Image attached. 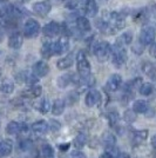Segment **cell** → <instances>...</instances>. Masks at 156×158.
<instances>
[{
    "mask_svg": "<svg viewBox=\"0 0 156 158\" xmlns=\"http://www.w3.org/2000/svg\"><path fill=\"white\" fill-rule=\"evenodd\" d=\"M140 93L142 94V96H150L153 91H154V86L151 85L150 83H144L142 85L140 86Z\"/></svg>",
    "mask_w": 156,
    "mask_h": 158,
    "instance_id": "cell-33",
    "label": "cell"
},
{
    "mask_svg": "<svg viewBox=\"0 0 156 158\" xmlns=\"http://www.w3.org/2000/svg\"><path fill=\"white\" fill-rule=\"evenodd\" d=\"M41 56L46 59H48L52 56H54L52 50V43H46V44L42 45V47H41Z\"/></svg>",
    "mask_w": 156,
    "mask_h": 158,
    "instance_id": "cell-31",
    "label": "cell"
},
{
    "mask_svg": "<svg viewBox=\"0 0 156 158\" xmlns=\"http://www.w3.org/2000/svg\"><path fill=\"white\" fill-rule=\"evenodd\" d=\"M13 150V143L10 139H4L0 142V156L2 157H7L12 153Z\"/></svg>",
    "mask_w": 156,
    "mask_h": 158,
    "instance_id": "cell-15",
    "label": "cell"
},
{
    "mask_svg": "<svg viewBox=\"0 0 156 158\" xmlns=\"http://www.w3.org/2000/svg\"><path fill=\"white\" fill-rule=\"evenodd\" d=\"M108 122H109V125L113 126V127H115V126L119 124V122H120V116H119V113L115 111L109 112V114H108Z\"/></svg>",
    "mask_w": 156,
    "mask_h": 158,
    "instance_id": "cell-34",
    "label": "cell"
},
{
    "mask_svg": "<svg viewBox=\"0 0 156 158\" xmlns=\"http://www.w3.org/2000/svg\"><path fill=\"white\" fill-rule=\"evenodd\" d=\"M76 26L80 32H89L91 31V23L86 17H79L76 19Z\"/></svg>",
    "mask_w": 156,
    "mask_h": 158,
    "instance_id": "cell-23",
    "label": "cell"
},
{
    "mask_svg": "<svg viewBox=\"0 0 156 158\" xmlns=\"http://www.w3.org/2000/svg\"><path fill=\"white\" fill-rule=\"evenodd\" d=\"M19 149L24 152L32 151L33 149H34L33 142L31 140V139H22V140L19 143Z\"/></svg>",
    "mask_w": 156,
    "mask_h": 158,
    "instance_id": "cell-32",
    "label": "cell"
},
{
    "mask_svg": "<svg viewBox=\"0 0 156 158\" xmlns=\"http://www.w3.org/2000/svg\"><path fill=\"white\" fill-rule=\"evenodd\" d=\"M99 11V7L95 2V0H87L86 1V5H85V12L87 15H89L91 18L95 17L96 13Z\"/></svg>",
    "mask_w": 156,
    "mask_h": 158,
    "instance_id": "cell-20",
    "label": "cell"
},
{
    "mask_svg": "<svg viewBox=\"0 0 156 158\" xmlns=\"http://www.w3.org/2000/svg\"><path fill=\"white\" fill-rule=\"evenodd\" d=\"M73 61H74V54L69 53L66 57H64L62 59L58 60L57 66H58V69H60V70H67V69H69L73 65Z\"/></svg>",
    "mask_w": 156,
    "mask_h": 158,
    "instance_id": "cell-18",
    "label": "cell"
},
{
    "mask_svg": "<svg viewBox=\"0 0 156 158\" xmlns=\"http://www.w3.org/2000/svg\"><path fill=\"white\" fill-rule=\"evenodd\" d=\"M40 155L42 158H52L54 156V150L49 144H44L40 149Z\"/></svg>",
    "mask_w": 156,
    "mask_h": 158,
    "instance_id": "cell-29",
    "label": "cell"
},
{
    "mask_svg": "<svg viewBox=\"0 0 156 158\" xmlns=\"http://www.w3.org/2000/svg\"><path fill=\"white\" fill-rule=\"evenodd\" d=\"M6 133L10 136H14L20 133V123L18 122H10L6 126Z\"/></svg>",
    "mask_w": 156,
    "mask_h": 158,
    "instance_id": "cell-28",
    "label": "cell"
},
{
    "mask_svg": "<svg viewBox=\"0 0 156 158\" xmlns=\"http://www.w3.org/2000/svg\"><path fill=\"white\" fill-rule=\"evenodd\" d=\"M32 70H33V74L39 78V77H45L46 74L49 72V66L44 60H39V61H37L33 65Z\"/></svg>",
    "mask_w": 156,
    "mask_h": 158,
    "instance_id": "cell-12",
    "label": "cell"
},
{
    "mask_svg": "<svg viewBox=\"0 0 156 158\" xmlns=\"http://www.w3.org/2000/svg\"><path fill=\"white\" fill-rule=\"evenodd\" d=\"M101 1H106V0H101Z\"/></svg>",
    "mask_w": 156,
    "mask_h": 158,
    "instance_id": "cell-48",
    "label": "cell"
},
{
    "mask_svg": "<svg viewBox=\"0 0 156 158\" xmlns=\"http://www.w3.org/2000/svg\"><path fill=\"white\" fill-rule=\"evenodd\" d=\"M150 143H151V145H153V148H155L156 149V135L153 136V138H151V140H150Z\"/></svg>",
    "mask_w": 156,
    "mask_h": 158,
    "instance_id": "cell-44",
    "label": "cell"
},
{
    "mask_svg": "<svg viewBox=\"0 0 156 158\" xmlns=\"http://www.w3.org/2000/svg\"><path fill=\"white\" fill-rule=\"evenodd\" d=\"M156 31L153 26H144L141 30L140 33V37H138V43L142 45V46H147L153 44V41L155 40Z\"/></svg>",
    "mask_w": 156,
    "mask_h": 158,
    "instance_id": "cell-3",
    "label": "cell"
},
{
    "mask_svg": "<svg viewBox=\"0 0 156 158\" xmlns=\"http://www.w3.org/2000/svg\"><path fill=\"white\" fill-rule=\"evenodd\" d=\"M37 109H38L41 113L46 114L47 112L51 110V103H49V100H48L47 98L41 99V100L39 102V104L37 105Z\"/></svg>",
    "mask_w": 156,
    "mask_h": 158,
    "instance_id": "cell-30",
    "label": "cell"
},
{
    "mask_svg": "<svg viewBox=\"0 0 156 158\" xmlns=\"http://www.w3.org/2000/svg\"><path fill=\"white\" fill-rule=\"evenodd\" d=\"M8 0H0V5H4L5 2H7Z\"/></svg>",
    "mask_w": 156,
    "mask_h": 158,
    "instance_id": "cell-45",
    "label": "cell"
},
{
    "mask_svg": "<svg viewBox=\"0 0 156 158\" xmlns=\"http://www.w3.org/2000/svg\"><path fill=\"white\" fill-rule=\"evenodd\" d=\"M101 102V93L99 92L98 90H89L87 94H86V98H85V103L86 105L88 107H93L95 106L96 104H99Z\"/></svg>",
    "mask_w": 156,
    "mask_h": 158,
    "instance_id": "cell-11",
    "label": "cell"
},
{
    "mask_svg": "<svg viewBox=\"0 0 156 158\" xmlns=\"http://www.w3.org/2000/svg\"><path fill=\"white\" fill-rule=\"evenodd\" d=\"M15 158H18V157H15Z\"/></svg>",
    "mask_w": 156,
    "mask_h": 158,
    "instance_id": "cell-49",
    "label": "cell"
},
{
    "mask_svg": "<svg viewBox=\"0 0 156 158\" xmlns=\"http://www.w3.org/2000/svg\"><path fill=\"white\" fill-rule=\"evenodd\" d=\"M131 41H133V33L130 32V31H128V32L123 33L121 37L117 38L115 45L124 47V46H127V45H129V44H131Z\"/></svg>",
    "mask_w": 156,
    "mask_h": 158,
    "instance_id": "cell-22",
    "label": "cell"
},
{
    "mask_svg": "<svg viewBox=\"0 0 156 158\" xmlns=\"http://www.w3.org/2000/svg\"><path fill=\"white\" fill-rule=\"evenodd\" d=\"M117 158H130V156L128 153H126V152H121V153L117 156Z\"/></svg>",
    "mask_w": 156,
    "mask_h": 158,
    "instance_id": "cell-43",
    "label": "cell"
},
{
    "mask_svg": "<svg viewBox=\"0 0 156 158\" xmlns=\"http://www.w3.org/2000/svg\"><path fill=\"white\" fill-rule=\"evenodd\" d=\"M48 123L45 120H38L35 123H33L32 125V131L34 135L37 136H45L47 131H48Z\"/></svg>",
    "mask_w": 156,
    "mask_h": 158,
    "instance_id": "cell-13",
    "label": "cell"
},
{
    "mask_svg": "<svg viewBox=\"0 0 156 158\" xmlns=\"http://www.w3.org/2000/svg\"><path fill=\"white\" fill-rule=\"evenodd\" d=\"M48 127L52 130L53 132H58L60 129H61V124L59 123L58 120H55V119H52L51 122H49V124H48Z\"/></svg>",
    "mask_w": 156,
    "mask_h": 158,
    "instance_id": "cell-38",
    "label": "cell"
},
{
    "mask_svg": "<svg viewBox=\"0 0 156 158\" xmlns=\"http://www.w3.org/2000/svg\"><path fill=\"white\" fill-rule=\"evenodd\" d=\"M69 146H71V144H69V143H66V144H60V145H59V149H60L61 151H66V150H67Z\"/></svg>",
    "mask_w": 156,
    "mask_h": 158,
    "instance_id": "cell-42",
    "label": "cell"
},
{
    "mask_svg": "<svg viewBox=\"0 0 156 158\" xmlns=\"http://www.w3.org/2000/svg\"><path fill=\"white\" fill-rule=\"evenodd\" d=\"M51 10H52V4L48 0L39 1V2H35L33 5V11L40 17H46L51 12Z\"/></svg>",
    "mask_w": 156,
    "mask_h": 158,
    "instance_id": "cell-8",
    "label": "cell"
},
{
    "mask_svg": "<svg viewBox=\"0 0 156 158\" xmlns=\"http://www.w3.org/2000/svg\"><path fill=\"white\" fill-rule=\"evenodd\" d=\"M60 31H61V25L59 23H57V21H51L47 25H45L44 28H42L44 35L48 37V38H53V37L58 35Z\"/></svg>",
    "mask_w": 156,
    "mask_h": 158,
    "instance_id": "cell-9",
    "label": "cell"
},
{
    "mask_svg": "<svg viewBox=\"0 0 156 158\" xmlns=\"http://www.w3.org/2000/svg\"><path fill=\"white\" fill-rule=\"evenodd\" d=\"M87 139H88L87 138V135L84 133V132H81V133H79L78 136L75 137L74 142H73V145L76 148V150H80V149H82V148L86 145Z\"/></svg>",
    "mask_w": 156,
    "mask_h": 158,
    "instance_id": "cell-25",
    "label": "cell"
},
{
    "mask_svg": "<svg viewBox=\"0 0 156 158\" xmlns=\"http://www.w3.org/2000/svg\"><path fill=\"white\" fill-rule=\"evenodd\" d=\"M14 90V84L12 80L10 79H5L1 84H0V91L2 93H6V94H10L12 93Z\"/></svg>",
    "mask_w": 156,
    "mask_h": 158,
    "instance_id": "cell-26",
    "label": "cell"
},
{
    "mask_svg": "<svg viewBox=\"0 0 156 158\" xmlns=\"http://www.w3.org/2000/svg\"><path fill=\"white\" fill-rule=\"evenodd\" d=\"M68 47H69V43H68L67 35H62L58 41L52 43L53 54H62L68 51Z\"/></svg>",
    "mask_w": 156,
    "mask_h": 158,
    "instance_id": "cell-7",
    "label": "cell"
},
{
    "mask_svg": "<svg viewBox=\"0 0 156 158\" xmlns=\"http://www.w3.org/2000/svg\"><path fill=\"white\" fill-rule=\"evenodd\" d=\"M76 64H78V72L80 73L81 78L91 76V64L87 60L86 53L84 51H79L76 56Z\"/></svg>",
    "mask_w": 156,
    "mask_h": 158,
    "instance_id": "cell-2",
    "label": "cell"
},
{
    "mask_svg": "<svg viewBox=\"0 0 156 158\" xmlns=\"http://www.w3.org/2000/svg\"><path fill=\"white\" fill-rule=\"evenodd\" d=\"M65 107H66V103L64 99H57L54 103H53L52 106V112L54 116H60L62 114L64 111H65Z\"/></svg>",
    "mask_w": 156,
    "mask_h": 158,
    "instance_id": "cell-24",
    "label": "cell"
},
{
    "mask_svg": "<svg viewBox=\"0 0 156 158\" xmlns=\"http://www.w3.org/2000/svg\"><path fill=\"white\" fill-rule=\"evenodd\" d=\"M111 54H113V64L116 67H121V66H123L126 64V61H127V52H126L124 47L115 45L114 50L111 51Z\"/></svg>",
    "mask_w": 156,
    "mask_h": 158,
    "instance_id": "cell-5",
    "label": "cell"
},
{
    "mask_svg": "<svg viewBox=\"0 0 156 158\" xmlns=\"http://www.w3.org/2000/svg\"><path fill=\"white\" fill-rule=\"evenodd\" d=\"M20 2H24V4H25V2H27V1H29V0H19Z\"/></svg>",
    "mask_w": 156,
    "mask_h": 158,
    "instance_id": "cell-46",
    "label": "cell"
},
{
    "mask_svg": "<svg viewBox=\"0 0 156 158\" xmlns=\"http://www.w3.org/2000/svg\"><path fill=\"white\" fill-rule=\"evenodd\" d=\"M93 52L99 61H106L111 53V47L107 41H99L93 47Z\"/></svg>",
    "mask_w": 156,
    "mask_h": 158,
    "instance_id": "cell-1",
    "label": "cell"
},
{
    "mask_svg": "<svg viewBox=\"0 0 156 158\" xmlns=\"http://www.w3.org/2000/svg\"><path fill=\"white\" fill-rule=\"evenodd\" d=\"M114 30H122L126 26V20L124 15L119 12H111L107 14V20H106Z\"/></svg>",
    "mask_w": 156,
    "mask_h": 158,
    "instance_id": "cell-4",
    "label": "cell"
},
{
    "mask_svg": "<svg viewBox=\"0 0 156 158\" xmlns=\"http://www.w3.org/2000/svg\"><path fill=\"white\" fill-rule=\"evenodd\" d=\"M142 70H143V72L146 73L153 81H156V66L154 65L153 63H150V61L143 63Z\"/></svg>",
    "mask_w": 156,
    "mask_h": 158,
    "instance_id": "cell-19",
    "label": "cell"
},
{
    "mask_svg": "<svg viewBox=\"0 0 156 158\" xmlns=\"http://www.w3.org/2000/svg\"><path fill=\"white\" fill-rule=\"evenodd\" d=\"M72 77H73V76H71V74H65V76L60 77V78L58 79V85L60 86V87H66V86L72 81Z\"/></svg>",
    "mask_w": 156,
    "mask_h": 158,
    "instance_id": "cell-35",
    "label": "cell"
},
{
    "mask_svg": "<svg viewBox=\"0 0 156 158\" xmlns=\"http://www.w3.org/2000/svg\"><path fill=\"white\" fill-rule=\"evenodd\" d=\"M22 41H24L22 34L19 32H13L8 38V46L14 50H18L22 45Z\"/></svg>",
    "mask_w": 156,
    "mask_h": 158,
    "instance_id": "cell-14",
    "label": "cell"
},
{
    "mask_svg": "<svg viewBox=\"0 0 156 158\" xmlns=\"http://www.w3.org/2000/svg\"><path fill=\"white\" fill-rule=\"evenodd\" d=\"M149 53L153 58L156 59V43H153V44H151V46H150V48H149Z\"/></svg>",
    "mask_w": 156,
    "mask_h": 158,
    "instance_id": "cell-41",
    "label": "cell"
},
{
    "mask_svg": "<svg viewBox=\"0 0 156 158\" xmlns=\"http://www.w3.org/2000/svg\"><path fill=\"white\" fill-rule=\"evenodd\" d=\"M123 117H124V120H126V122L133 123V122L136 119V113L133 111V110H127V111L124 112Z\"/></svg>",
    "mask_w": 156,
    "mask_h": 158,
    "instance_id": "cell-37",
    "label": "cell"
},
{
    "mask_svg": "<svg viewBox=\"0 0 156 158\" xmlns=\"http://www.w3.org/2000/svg\"><path fill=\"white\" fill-rule=\"evenodd\" d=\"M71 158H87L86 155L81 150H74L71 152Z\"/></svg>",
    "mask_w": 156,
    "mask_h": 158,
    "instance_id": "cell-39",
    "label": "cell"
},
{
    "mask_svg": "<svg viewBox=\"0 0 156 158\" xmlns=\"http://www.w3.org/2000/svg\"><path fill=\"white\" fill-rule=\"evenodd\" d=\"M42 92V89H41V86H37L34 85L32 86L31 89H28L27 91L24 92V96H26L28 98H38L40 94Z\"/></svg>",
    "mask_w": 156,
    "mask_h": 158,
    "instance_id": "cell-27",
    "label": "cell"
},
{
    "mask_svg": "<svg viewBox=\"0 0 156 158\" xmlns=\"http://www.w3.org/2000/svg\"><path fill=\"white\" fill-rule=\"evenodd\" d=\"M133 111L135 113H147L149 111V104L142 99L135 100L133 104Z\"/></svg>",
    "mask_w": 156,
    "mask_h": 158,
    "instance_id": "cell-17",
    "label": "cell"
},
{
    "mask_svg": "<svg viewBox=\"0 0 156 158\" xmlns=\"http://www.w3.org/2000/svg\"><path fill=\"white\" fill-rule=\"evenodd\" d=\"M148 137V130H140V131H134L131 135V142L134 145H140L143 143Z\"/></svg>",
    "mask_w": 156,
    "mask_h": 158,
    "instance_id": "cell-16",
    "label": "cell"
},
{
    "mask_svg": "<svg viewBox=\"0 0 156 158\" xmlns=\"http://www.w3.org/2000/svg\"><path fill=\"white\" fill-rule=\"evenodd\" d=\"M102 144L106 146V149H108V148H111V146H115L116 144V137L111 133V132H104L103 135H102Z\"/></svg>",
    "mask_w": 156,
    "mask_h": 158,
    "instance_id": "cell-21",
    "label": "cell"
},
{
    "mask_svg": "<svg viewBox=\"0 0 156 158\" xmlns=\"http://www.w3.org/2000/svg\"><path fill=\"white\" fill-rule=\"evenodd\" d=\"M0 77H1V71H0Z\"/></svg>",
    "mask_w": 156,
    "mask_h": 158,
    "instance_id": "cell-47",
    "label": "cell"
},
{
    "mask_svg": "<svg viewBox=\"0 0 156 158\" xmlns=\"http://www.w3.org/2000/svg\"><path fill=\"white\" fill-rule=\"evenodd\" d=\"M40 31V25L37 20L28 19L24 26V35L26 38H34L38 35Z\"/></svg>",
    "mask_w": 156,
    "mask_h": 158,
    "instance_id": "cell-6",
    "label": "cell"
},
{
    "mask_svg": "<svg viewBox=\"0 0 156 158\" xmlns=\"http://www.w3.org/2000/svg\"><path fill=\"white\" fill-rule=\"evenodd\" d=\"M122 84V77L120 74H111L109 79L107 80V84H106V89L111 92H115L120 89V86Z\"/></svg>",
    "mask_w": 156,
    "mask_h": 158,
    "instance_id": "cell-10",
    "label": "cell"
},
{
    "mask_svg": "<svg viewBox=\"0 0 156 158\" xmlns=\"http://www.w3.org/2000/svg\"><path fill=\"white\" fill-rule=\"evenodd\" d=\"M80 0H71L66 6L68 7V8H72V10H74V8H78L79 6H80V4H76V2H79Z\"/></svg>",
    "mask_w": 156,
    "mask_h": 158,
    "instance_id": "cell-40",
    "label": "cell"
},
{
    "mask_svg": "<svg viewBox=\"0 0 156 158\" xmlns=\"http://www.w3.org/2000/svg\"><path fill=\"white\" fill-rule=\"evenodd\" d=\"M146 13L147 17H150L153 19H156V4L155 2H151L148 8H146Z\"/></svg>",
    "mask_w": 156,
    "mask_h": 158,
    "instance_id": "cell-36",
    "label": "cell"
}]
</instances>
